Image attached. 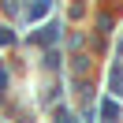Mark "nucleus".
<instances>
[{
    "label": "nucleus",
    "instance_id": "nucleus-1",
    "mask_svg": "<svg viewBox=\"0 0 123 123\" xmlns=\"http://www.w3.org/2000/svg\"><path fill=\"white\" fill-rule=\"evenodd\" d=\"M112 93L123 97V75H119V71H112Z\"/></svg>",
    "mask_w": 123,
    "mask_h": 123
},
{
    "label": "nucleus",
    "instance_id": "nucleus-2",
    "mask_svg": "<svg viewBox=\"0 0 123 123\" xmlns=\"http://www.w3.org/2000/svg\"><path fill=\"white\" fill-rule=\"evenodd\" d=\"M0 45H11V34L8 30H0Z\"/></svg>",
    "mask_w": 123,
    "mask_h": 123
},
{
    "label": "nucleus",
    "instance_id": "nucleus-3",
    "mask_svg": "<svg viewBox=\"0 0 123 123\" xmlns=\"http://www.w3.org/2000/svg\"><path fill=\"white\" fill-rule=\"evenodd\" d=\"M4 86H8V75H4V67H0V90H4Z\"/></svg>",
    "mask_w": 123,
    "mask_h": 123
}]
</instances>
